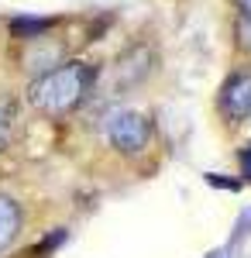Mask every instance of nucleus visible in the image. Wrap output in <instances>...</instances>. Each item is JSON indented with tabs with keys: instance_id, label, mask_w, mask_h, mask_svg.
Instances as JSON below:
<instances>
[{
	"instance_id": "nucleus-1",
	"label": "nucleus",
	"mask_w": 251,
	"mask_h": 258,
	"mask_svg": "<svg viewBox=\"0 0 251 258\" xmlns=\"http://www.w3.org/2000/svg\"><path fill=\"white\" fill-rule=\"evenodd\" d=\"M100 69L90 59H66L62 66L41 73L24 86V103L38 114V117L58 120L69 117L73 110L83 107V100L93 93Z\"/></svg>"
},
{
	"instance_id": "nucleus-2",
	"label": "nucleus",
	"mask_w": 251,
	"mask_h": 258,
	"mask_svg": "<svg viewBox=\"0 0 251 258\" xmlns=\"http://www.w3.org/2000/svg\"><path fill=\"white\" fill-rule=\"evenodd\" d=\"M100 135L107 141V148L120 159H138L148 152L155 135V124L145 110L138 107H114L100 117Z\"/></svg>"
},
{
	"instance_id": "nucleus-3",
	"label": "nucleus",
	"mask_w": 251,
	"mask_h": 258,
	"mask_svg": "<svg viewBox=\"0 0 251 258\" xmlns=\"http://www.w3.org/2000/svg\"><path fill=\"white\" fill-rule=\"evenodd\" d=\"M155 69H158V52H155V45L145 41V38H135L114 55L110 69H107V80H110L117 97H124V93L141 90V86L155 76Z\"/></svg>"
},
{
	"instance_id": "nucleus-4",
	"label": "nucleus",
	"mask_w": 251,
	"mask_h": 258,
	"mask_svg": "<svg viewBox=\"0 0 251 258\" xmlns=\"http://www.w3.org/2000/svg\"><path fill=\"white\" fill-rule=\"evenodd\" d=\"M66 59H69L66 55V41L55 35V28H48V31H41V35H35V38H28V41H18V55H14L18 69L28 80H35L41 73L62 66Z\"/></svg>"
},
{
	"instance_id": "nucleus-5",
	"label": "nucleus",
	"mask_w": 251,
	"mask_h": 258,
	"mask_svg": "<svg viewBox=\"0 0 251 258\" xmlns=\"http://www.w3.org/2000/svg\"><path fill=\"white\" fill-rule=\"evenodd\" d=\"M217 114L224 124H244L251 120V69H234L217 90Z\"/></svg>"
},
{
	"instance_id": "nucleus-6",
	"label": "nucleus",
	"mask_w": 251,
	"mask_h": 258,
	"mask_svg": "<svg viewBox=\"0 0 251 258\" xmlns=\"http://www.w3.org/2000/svg\"><path fill=\"white\" fill-rule=\"evenodd\" d=\"M21 227H24L21 203L14 197H7V193H0V251H7L21 238Z\"/></svg>"
},
{
	"instance_id": "nucleus-7",
	"label": "nucleus",
	"mask_w": 251,
	"mask_h": 258,
	"mask_svg": "<svg viewBox=\"0 0 251 258\" xmlns=\"http://www.w3.org/2000/svg\"><path fill=\"white\" fill-rule=\"evenodd\" d=\"M21 131V103L14 93H0V155L14 148V138Z\"/></svg>"
},
{
	"instance_id": "nucleus-8",
	"label": "nucleus",
	"mask_w": 251,
	"mask_h": 258,
	"mask_svg": "<svg viewBox=\"0 0 251 258\" xmlns=\"http://www.w3.org/2000/svg\"><path fill=\"white\" fill-rule=\"evenodd\" d=\"M234 41H237V48L244 55H251V18L237 14V21H234Z\"/></svg>"
},
{
	"instance_id": "nucleus-9",
	"label": "nucleus",
	"mask_w": 251,
	"mask_h": 258,
	"mask_svg": "<svg viewBox=\"0 0 251 258\" xmlns=\"http://www.w3.org/2000/svg\"><path fill=\"white\" fill-rule=\"evenodd\" d=\"M237 162H241V176H244V179L251 182V145H244V148H241Z\"/></svg>"
},
{
	"instance_id": "nucleus-10",
	"label": "nucleus",
	"mask_w": 251,
	"mask_h": 258,
	"mask_svg": "<svg viewBox=\"0 0 251 258\" xmlns=\"http://www.w3.org/2000/svg\"><path fill=\"white\" fill-rule=\"evenodd\" d=\"M234 7H237V14L241 18H251V0H231Z\"/></svg>"
}]
</instances>
